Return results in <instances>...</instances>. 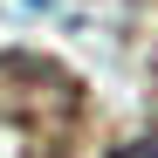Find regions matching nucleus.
Segmentation results:
<instances>
[{"label":"nucleus","instance_id":"obj_1","mask_svg":"<svg viewBox=\"0 0 158 158\" xmlns=\"http://www.w3.org/2000/svg\"><path fill=\"white\" fill-rule=\"evenodd\" d=\"M83 110H89V96H83V83H76L62 62L28 55V48H7V55H0V117L14 131L62 144L69 131L83 124Z\"/></svg>","mask_w":158,"mask_h":158},{"label":"nucleus","instance_id":"obj_2","mask_svg":"<svg viewBox=\"0 0 158 158\" xmlns=\"http://www.w3.org/2000/svg\"><path fill=\"white\" fill-rule=\"evenodd\" d=\"M110 158H158V131H144V138H131V144H117Z\"/></svg>","mask_w":158,"mask_h":158}]
</instances>
